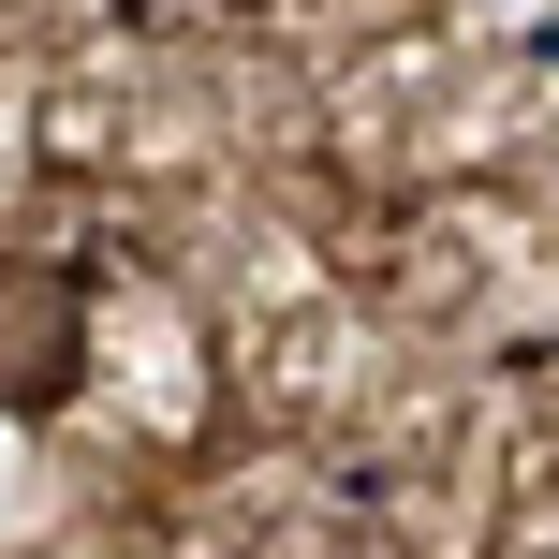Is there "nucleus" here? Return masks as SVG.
Here are the masks:
<instances>
[{
  "instance_id": "f257e3e1",
  "label": "nucleus",
  "mask_w": 559,
  "mask_h": 559,
  "mask_svg": "<svg viewBox=\"0 0 559 559\" xmlns=\"http://www.w3.org/2000/svg\"><path fill=\"white\" fill-rule=\"evenodd\" d=\"M88 383V280L59 251H0V413H59Z\"/></svg>"
}]
</instances>
